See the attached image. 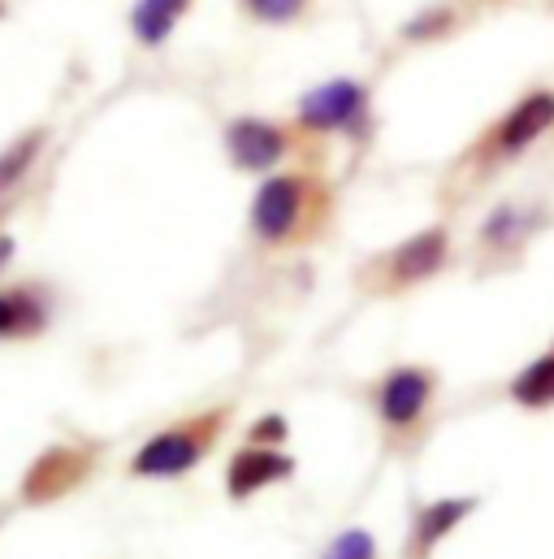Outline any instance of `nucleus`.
I'll use <instances>...</instances> for the list:
<instances>
[{
	"instance_id": "f257e3e1",
	"label": "nucleus",
	"mask_w": 554,
	"mask_h": 559,
	"mask_svg": "<svg viewBox=\"0 0 554 559\" xmlns=\"http://www.w3.org/2000/svg\"><path fill=\"white\" fill-rule=\"evenodd\" d=\"M551 131H554V87H529L494 122H485L472 135V143H463L459 156L442 169V178H437L442 209L472 204L490 182H498L511 165H520Z\"/></svg>"
},
{
	"instance_id": "f03ea898",
	"label": "nucleus",
	"mask_w": 554,
	"mask_h": 559,
	"mask_svg": "<svg viewBox=\"0 0 554 559\" xmlns=\"http://www.w3.org/2000/svg\"><path fill=\"white\" fill-rule=\"evenodd\" d=\"M338 226V187L329 169H277L265 174L248 209V243L265 257L321 248Z\"/></svg>"
},
{
	"instance_id": "7ed1b4c3",
	"label": "nucleus",
	"mask_w": 554,
	"mask_h": 559,
	"mask_svg": "<svg viewBox=\"0 0 554 559\" xmlns=\"http://www.w3.org/2000/svg\"><path fill=\"white\" fill-rule=\"evenodd\" d=\"M437 395H442V373L420 360L390 365L386 373L369 382L364 400H369V413L377 420L386 451L395 455L420 451V442L429 438L433 417H437Z\"/></svg>"
},
{
	"instance_id": "20e7f679",
	"label": "nucleus",
	"mask_w": 554,
	"mask_h": 559,
	"mask_svg": "<svg viewBox=\"0 0 554 559\" xmlns=\"http://www.w3.org/2000/svg\"><path fill=\"white\" fill-rule=\"evenodd\" d=\"M455 261V243H450V226L446 222H433L424 230H412L408 239L382 248V252H369L356 274L351 286L360 299H404L420 286H429L433 278H442Z\"/></svg>"
},
{
	"instance_id": "39448f33",
	"label": "nucleus",
	"mask_w": 554,
	"mask_h": 559,
	"mask_svg": "<svg viewBox=\"0 0 554 559\" xmlns=\"http://www.w3.org/2000/svg\"><path fill=\"white\" fill-rule=\"evenodd\" d=\"M226 156L239 174H277V169H325L329 165V140L303 131L294 118H261V114H243L230 118L226 131Z\"/></svg>"
},
{
	"instance_id": "423d86ee",
	"label": "nucleus",
	"mask_w": 554,
	"mask_h": 559,
	"mask_svg": "<svg viewBox=\"0 0 554 559\" xmlns=\"http://www.w3.org/2000/svg\"><path fill=\"white\" fill-rule=\"evenodd\" d=\"M230 420H234V404H217V408H204V413H191V417L165 425L131 455V477H147V481L186 477L217 451Z\"/></svg>"
},
{
	"instance_id": "0eeeda50",
	"label": "nucleus",
	"mask_w": 554,
	"mask_h": 559,
	"mask_svg": "<svg viewBox=\"0 0 554 559\" xmlns=\"http://www.w3.org/2000/svg\"><path fill=\"white\" fill-rule=\"evenodd\" d=\"M290 118L321 140H347L356 152H369L377 140V105L364 79H329L303 92Z\"/></svg>"
},
{
	"instance_id": "6e6552de",
	"label": "nucleus",
	"mask_w": 554,
	"mask_h": 559,
	"mask_svg": "<svg viewBox=\"0 0 554 559\" xmlns=\"http://www.w3.org/2000/svg\"><path fill=\"white\" fill-rule=\"evenodd\" d=\"M546 226H551L546 200H520V195L498 200L481 217V226L472 235L477 274H511V270H520V261L529 257V248L538 243V235Z\"/></svg>"
},
{
	"instance_id": "1a4fd4ad",
	"label": "nucleus",
	"mask_w": 554,
	"mask_h": 559,
	"mask_svg": "<svg viewBox=\"0 0 554 559\" xmlns=\"http://www.w3.org/2000/svg\"><path fill=\"white\" fill-rule=\"evenodd\" d=\"M96 468V451L87 447H48L22 477V499L26 503H52V499H65L70 490H79Z\"/></svg>"
},
{
	"instance_id": "9d476101",
	"label": "nucleus",
	"mask_w": 554,
	"mask_h": 559,
	"mask_svg": "<svg viewBox=\"0 0 554 559\" xmlns=\"http://www.w3.org/2000/svg\"><path fill=\"white\" fill-rule=\"evenodd\" d=\"M294 468L299 464H294V455L286 447H252V442H243L226 464V495H230V503H248L261 490L290 481Z\"/></svg>"
},
{
	"instance_id": "9b49d317",
	"label": "nucleus",
	"mask_w": 554,
	"mask_h": 559,
	"mask_svg": "<svg viewBox=\"0 0 554 559\" xmlns=\"http://www.w3.org/2000/svg\"><path fill=\"white\" fill-rule=\"evenodd\" d=\"M481 508V495H442L412 508V525H408V543H404V559H433L437 547Z\"/></svg>"
},
{
	"instance_id": "f8f14e48",
	"label": "nucleus",
	"mask_w": 554,
	"mask_h": 559,
	"mask_svg": "<svg viewBox=\"0 0 554 559\" xmlns=\"http://www.w3.org/2000/svg\"><path fill=\"white\" fill-rule=\"evenodd\" d=\"M463 22H468V9H463L459 0H433V4L416 9L412 17L399 26V44H408V48H412V44L416 48H420V44H442V39L459 35Z\"/></svg>"
},
{
	"instance_id": "ddd939ff",
	"label": "nucleus",
	"mask_w": 554,
	"mask_h": 559,
	"mask_svg": "<svg viewBox=\"0 0 554 559\" xmlns=\"http://www.w3.org/2000/svg\"><path fill=\"white\" fill-rule=\"evenodd\" d=\"M191 4H195V0H135V9H131V31H135V39L143 48H160V44L173 35V26L191 13Z\"/></svg>"
},
{
	"instance_id": "4468645a",
	"label": "nucleus",
	"mask_w": 554,
	"mask_h": 559,
	"mask_svg": "<svg viewBox=\"0 0 554 559\" xmlns=\"http://www.w3.org/2000/svg\"><path fill=\"white\" fill-rule=\"evenodd\" d=\"M507 400L525 413H546L554 408V352H542L538 360H529L511 382H507Z\"/></svg>"
},
{
	"instance_id": "2eb2a0df",
	"label": "nucleus",
	"mask_w": 554,
	"mask_h": 559,
	"mask_svg": "<svg viewBox=\"0 0 554 559\" xmlns=\"http://www.w3.org/2000/svg\"><path fill=\"white\" fill-rule=\"evenodd\" d=\"M48 325V312L35 290H0V338H31Z\"/></svg>"
},
{
	"instance_id": "dca6fc26",
	"label": "nucleus",
	"mask_w": 554,
	"mask_h": 559,
	"mask_svg": "<svg viewBox=\"0 0 554 559\" xmlns=\"http://www.w3.org/2000/svg\"><path fill=\"white\" fill-rule=\"evenodd\" d=\"M234 4H239V13H243L248 22L274 26V31L299 26V22L316 9V0H234Z\"/></svg>"
},
{
	"instance_id": "f3484780",
	"label": "nucleus",
	"mask_w": 554,
	"mask_h": 559,
	"mask_svg": "<svg viewBox=\"0 0 554 559\" xmlns=\"http://www.w3.org/2000/svg\"><path fill=\"white\" fill-rule=\"evenodd\" d=\"M39 147H44V131H31V135L13 140L9 147H4V152H0V191L17 187V178H22V174L35 165Z\"/></svg>"
},
{
	"instance_id": "a211bd4d",
	"label": "nucleus",
	"mask_w": 554,
	"mask_h": 559,
	"mask_svg": "<svg viewBox=\"0 0 554 559\" xmlns=\"http://www.w3.org/2000/svg\"><path fill=\"white\" fill-rule=\"evenodd\" d=\"M321 559H377V538L369 534V530H342L325 551Z\"/></svg>"
},
{
	"instance_id": "6ab92c4d",
	"label": "nucleus",
	"mask_w": 554,
	"mask_h": 559,
	"mask_svg": "<svg viewBox=\"0 0 554 559\" xmlns=\"http://www.w3.org/2000/svg\"><path fill=\"white\" fill-rule=\"evenodd\" d=\"M286 438H290V420L281 413H265V417H256L248 425V442L252 447H286Z\"/></svg>"
},
{
	"instance_id": "aec40b11",
	"label": "nucleus",
	"mask_w": 554,
	"mask_h": 559,
	"mask_svg": "<svg viewBox=\"0 0 554 559\" xmlns=\"http://www.w3.org/2000/svg\"><path fill=\"white\" fill-rule=\"evenodd\" d=\"M9 257H13V239H9V235H0V270L9 265Z\"/></svg>"
},
{
	"instance_id": "412c9836",
	"label": "nucleus",
	"mask_w": 554,
	"mask_h": 559,
	"mask_svg": "<svg viewBox=\"0 0 554 559\" xmlns=\"http://www.w3.org/2000/svg\"><path fill=\"white\" fill-rule=\"evenodd\" d=\"M459 4L472 13V9H494V4H507V0H459Z\"/></svg>"
},
{
	"instance_id": "4be33fe9",
	"label": "nucleus",
	"mask_w": 554,
	"mask_h": 559,
	"mask_svg": "<svg viewBox=\"0 0 554 559\" xmlns=\"http://www.w3.org/2000/svg\"><path fill=\"white\" fill-rule=\"evenodd\" d=\"M0 13H4V4H0Z\"/></svg>"
},
{
	"instance_id": "5701e85b",
	"label": "nucleus",
	"mask_w": 554,
	"mask_h": 559,
	"mask_svg": "<svg viewBox=\"0 0 554 559\" xmlns=\"http://www.w3.org/2000/svg\"><path fill=\"white\" fill-rule=\"evenodd\" d=\"M551 352H554V347H551Z\"/></svg>"
}]
</instances>
